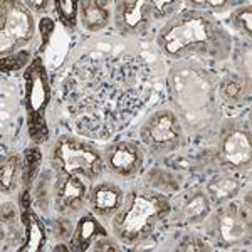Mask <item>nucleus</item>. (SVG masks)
<instances>
[{
    "mask_svg": "<svg viewBox=\"0 0 252 252\" xmlns=\"http://www.w3.org/2000/svg\"><path fill=\"white\" fill-rule=\"evenodd\" d=\"M152 91V72L143 61L93 54L71 69L64 103L79 135L108 140L136 116Z\"/></svg>",
    "mask_w": 252,
    "mask_h": 252,
    "instance_id": "f257e3e1",
    "label": "nucleus"
},
{
    "mask_svg": "<svg viewBox=\"0 0 252 252\" xmlns=\"http://www.w3.org/2000/svg\"><path fill=\"white\" fill-rule=\"evenodd\" d=\"M158 44L168 56L207 54L225 58L230 39L225 31L207 14L185 12L161 29Z\"/></svg>",
    "mask_w": 252,
    "mask_h": 252,
    "instance_id": "f03ea898",
    "label": "nucleus"
},
{
    "mask_svg": "<svg viewBox=\"0 0 252 252\" xmlns=\"http://www.w3.org/2000/svg\"><path fill=\"white\" fill-rule=\"evenodd\" d=\"M165 212H168V204L161 197L133 193L128 210L115 220V229L121 241L136 242L152 232Z\"/></svg>",
    "mask_w": 252,
    "mask_h": 252,
    "instance_id": "7ed1b4c3",
    "label": "nucleus"
},
{
    "mask_svg": "<svg viewBox=\"0 0 252 252\" xmlns=\"http://www.w3.org/2000/svg\"><path fill=\"white\" fill-rule=\"evenodd\" d=\"M56 160L69 175H81L89 180L99 177L103 172V160L94 148L81 141L63 138L56 146Z\"/></svg>",
    "mask_w": 252,
    "mask_h": 252,
    "instance_id": "20e7f679",
    "label": "nucleus"
},
{
    "mask_svg": "<svg viewBox=\"0 0 252 252\" xmlns=\"http://www.w3.org/2000/svg\"><path fill=\"white\" fill-rule=\"evenodd\" d=\"M34 20L29 10L17 2L2 3V54L12 52L32 37Z\"/></svg>",
    "mask_w": 252,
    "mask_h": 252,
    "instance_id": "39448f33",
    "label": "nucleus"
},
{
    "mask_svg": "<svg viewBox=\"0 0 252 252\" xmlns=\"http://www.w3.org/2000/svg\"><path fill=\"white\" fill-rule=\"evenodd\" d=\"M180 125L172 111H158L143 128L145 143L153 150H168L180 140Z\"/></svg>",
    "mask_w": 252,
    "mask_h": 252,
    "instance_id": "423d86ee",
    "label": "nucleus"
},
{
    "mask_svg": "<svg viewBox=\"0 0 252 252\" xmlns=\"http://www.w3.org/2000/svg\"><path fill=\"white\" fill-rule=\"evenodd\" d=\"M150 14V2H120L116 7V26L125 35L145 34Z\"/></svg>",
    "mask_w": 252,
    "mask_h": 252,
    "instance_id": "0eeeda50",
    "label": "nucleus"
},
{
    "mask_svg": "<svg viewBox=\"0 0 252 252\" xmlns=\"http://www.w3.org/2000/svg\"><path fill=\"white\" fill-rule=\"evenodd\" d=\"M27 83V108L31 115L37 116L44 106L49 103V86H47V76L40 63H35L26 76Z\"/></svg>",
    "mask_w": 252,
    "mask_h": 252,
    "instance_id": "6e6552de",
    "label": "nucleus"
},
{
    "mask_svg": "<svg viewBox=\"0 0 252 252\" xmlns=\"http://www.w3.org/2000/svg\"><path fill=\"white\" fill-rule=\"evenodd\" d=\"M217 229L223 242L235 244L246 237L249 227H247V222L244 220L242 214L234 205H230L227 209H223L222 212H219Z\"/></svg>",
    "mask_w": 252,
    "mask_h": 252,
    "instance_id": "1a4fd4ad",
    "label": "nucleus"
},
{
    "mask_svg": "<svg viewBox=\"0 0 252 252\" xmlns=\"http://www.w3.org/2000/svg\"><path fill=\"white\" fill-rule=\"evenodd\" d=\"M223 161L232 166H244L251 163V140L249 135L241 129H235L223 140L222 148Z\"/></svg>",
    "mask_w": 252,
    "mask_h": 252,
    "instance_id": "9d476101",
    "label": "nucleus"
},
{
    "mask_svg": "<svg viewBox=\"0 0 252 252\" xmlns=\"http://www.w3.org/2000/svg\"><path fill=\"white\" fill-rule=\"evenodd\" d=\"M109 166L120 175L135 173L141 165V153L135 145L131 143H118L109 150L108 153Z\"/></svg>",
    "mask_w": 252,
    "mask_h": 252,
    "instance_id": "9b49d317",
    "label": "nucleus"
},
{
    "mask_svg": "<svg viewBox=\"0 0 252 252\" xmlns=\"http://www.w3.org/2000/svg\"><path fill=\"white\" fill-rule=\"evenodd\" d=\"M86 197V189L76 175H69L58 184V209L64 212L78 210Z\"/></svg>",
    "mask_w": 252,
    "mask_h": 252,
    "instance_id": "f8f14e48",
    "label": "nucleus"
},
{
    "mask_svg": "<svg viewBox=\"0 0 252 252\" xmlns=\"http://www.w3.org/2000/svg\"><path fill=\"white\" fill-rule=\"evenodd\" d=\"M121 198H123L121 192L115 185L103 184L94 189V192L91 195V204L96 212H99L101 215H111L120 209Z\"/></svg>",
    "mask_w": 252,
    "mask_h": 252,
    "instance_id": "ddd939ff",
    "label": "nucleus"
},
{
    "mask_svg": "<svg viewBox=\"0 0 252 252\" xmlns=\"http://www.w3.org/2000/svg\"><path fill=\"white\" fill-rule=\"evenodd\" d=\"M109 20V12L103 2H83V24L88 31L103 29Z\"/></svg>",
    "mask_w": 252,
    "mask_h": 252,
    "instance_id": "4468645a",
    "label": "nucleus"
},
{
    "mask_svg": "<svg viewBox=\"0 0 252 252\" xmlns=\"http://www.w3.org/2000/svg\"><path fill=\"white\" fill-rule=\"evenodd\" d=\"M97 230L99 225L91 215H86L83 217L78 223V229H76V234H74V239H72V249L76 251H86L91 244L93 239L97 235Z\"/></svg>",
    "mask_w": 252,
    "mask_h": 252,
    "instance_id": "2eb2a0df",
    "label": "nucleus"
},
{
    "mask_svg": "<svg viewBox=\"0 0 252 252\" xmlns=\"http://www.w3.org/2000/svg\"><path fill=\"white\" fill-rule=\"evenodd\" d=\"M209 212V200L204 193H197L184 207V217L189 222H198Z\"/></svg>",
    "mask_w": 252,
    "mask_h": 252,
    "instance_id": "dca6fc26",
    "label": "nucleus"
},
{
    "mask_svg": "<svg viewBox=\"0 0 252 252\" xmlns=\"http://www.w3.org/2000/svg\"><path fill=\"white\" fill-rule=\"evenodd\" d=\"M239 190V182L234 178H220L210 184L209 192L215 200H225V198L232 197Z\"/></svg>",
    "mask_w": 252,
    "mask_h": 252,
    "instance_id": "f3484780",
    "label": "nucleus"
},
{
    "mask_svg": "<svg viewBox=\"0 0 252 252\" xmlns=\"http://www.w3.org/2000/svg\"><path fill=\"white\" fill-rule=\"evenodd\" d=\"M27 229H29L27 244L22 247V251H39V247L42 246V241H44V232L34 214L27 215Z\"/></svg>",
    "mask_w": 252,
    "mask_h": 252,
    "instance_id": "a211bd4d",
    "label": "nucleus"
},
{
    "mask_svg": "<svg viewBox=\"0 0 252 252\" xmlns=\"http://www.w3.org/2000/svg\"><path fill=\"white\" fill-rule=\"evenodd\" d=\"M17 172H19V158L12 157L3 163L2 168V192H9V190L14 189Z\"/></svg>",
    "mask_w": 252,
    "mask_h": 252,
    "instance_id": "6ab92c4d",
    "label": "nucleus"
},
{
    "mask_svg": "<svg viewBox=\"0 0 252 252\" xmlns=\"http://www.w3.org/2000/svg\"><path fill=\"white\" fill-rule=\"evenodd\" d=\"M56 10H58L61 20L66 26L74 27L76 26V14H78V3L72 0H63V2H56Z\"/></svg>",
    "mask_w": 252,
    "mask_h": 252,
    "instance_id": "aec40b11",
    "label": "nucleus"
},
{
    "mask_svg": "<svg viewBox=\"0 0 252 252\" xmlns=\"http://www.w3.org/2000/svg\"><path fill=\"white\" fill-rule=\"evenodd\" d=\"M180 5V2H152V15L155 19H163Z\"/></svg>",
    "mask_w": 252,
    "mask_h": 252,
    "instance_id": "412c9836",
    "label": "nucleus"
},
{
    "mask_svg": "<svg viewBox=\"0 0 252 252\" xmlns=\"http://www.w3.org/2000/svg\"><path fill=\"white\" fill-rule=\"evenodd\" d=\"M234 22H235V26L244 32V34L249 35L251 31H252V12H251V9H244V10L239 12V14L235 15Z\"/></svg>",
    "mask_w": 252,
    "mask_h": 252,
    "instance_id": "4be33fe9",
    "label": "nucleus"
},
{
    "mask_svg": "<svg viewBox=\"0 0 252 252\" xmlns=\"http://www.w3.org/2000/svg\"><path fill=\"white\" fill-rule=\"evenodd\" d=\"M39 161H40V155H39V150H31L26 157V180L31 182V178L34 177L35 170L39 166Z\"/></svg>",
    "mask_w": 252,
    "mask_h": 252,
    "instance_id": "5701e85b",
    "label": "nucleus"
},
{
    "mask_svg": "<svg viewBox=\"0 0 252 252\" xmlns=\"http://www.w3.org/2000/svg\"><path fill=\"white\" fill-rule=\"evenodd\" d=\"M241 93H242V86L237 81H230V83H227L222 89V94L225 96L227 99H237V97L241 96Z\"/></svg>",
    "mask_w": 252,
    "mask_h": 252,
    "instance_id": "b1692460",
    "label": "nucleus"
},
{
    "mask_svg": "<svg viewBox=\"0 0 252 252\" xmlns=\"http://www.w3.org/2000/svg\"><path fill=\"white\" fill-rule=\"evenodd\" d=\"M52 29H54V24H52V20L51 19H42V22H40V32H42L44 44L49 40V35H51Z\"/></svg>",
    "mask_w": 252,
    "mask_h": 252,
    "instance_id": "393cba45",
    "label": "nucleus"
},
{
    "mask_svg": "<svg viewBox=\"0 0 252 252\" xmlns=\"http://www.w3.org/2000/svg\"><path fill=\"white\" fill-rule=\"evenodd\" d=\"M229 2H212V0H207V2H195L192 5H197V7H212V9H222L225 7Z\"/></svg>",
    "mask_w": 252,
    "mask_h": 252,
    "instance_id": "a878e982",
    "label": "nucleus"
},
{
    "mask_svg": "<svg viewBox=\"0 0 252 252\" xmlns=\"http://www.w3.org/2000/svg\"><path fill=\"white\" fill-rule=\"evenodd\" d=\"M27 5H29L32 10H37V12H42L47 9V2H27Z\"/></svg>",
    "mask_w": 252,
    "mask_h": 252,
    "instance_id": "bb28decb",
    "label": "nucleus"
},
{
    "mask_svg": "<svg viewBox=\"0 0 252 252\" xmlns=\"http://www.w3.org/2000/svg\"><path fill=\"white\" fill-rule=\"evenodd\" d=\"M97 249H106V251H113L115 247L108 242H97Z\"/></svg>",
    "mask_w": 252,
    "mask_h": 252,
    "instance_id": "cd10ccee",
    "label": "nucleus"
}]
</instances>
